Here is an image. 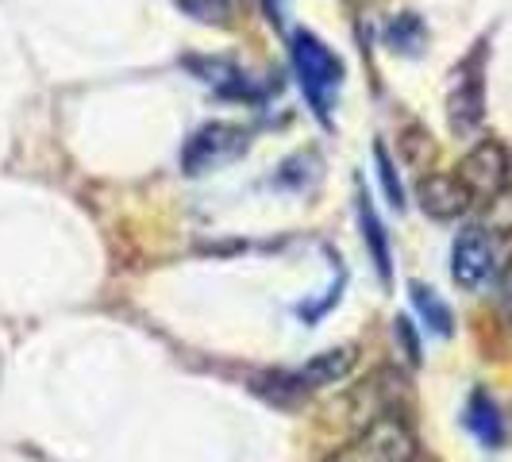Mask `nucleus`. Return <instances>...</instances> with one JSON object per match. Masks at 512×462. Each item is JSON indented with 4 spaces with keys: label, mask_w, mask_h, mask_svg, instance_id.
I'll return each instance as SVG.
<instances>
[{
    "label": "nucleus",
    "mask_w": 512,
    "mask_h": 462,
    "mask_svg": "<svg viewBox=\"0 0 512 462\" xmlns=\"http://www.w3.org/2000/svg\"><path fill=\"white\" fill-rule=\"evenodd\" d=\"M289 54H293V70H297V81L305 89L308 104L320 120L332 116V101L343 85V62L332 54V47L312 35V31H293V43H289Z\"/></svg>",
    "instance_id": "1"
},
{
    "label": "nucleus",
    "mask_w": 512,
    "mask_h": 462,
    "mask_svg": "<svg viewBox=\"0 0 512 462\" xmlns=\"http://www.w3.org/2000/svg\"><path fill=\"white\" fill-rule=\"evenodd\" d=\"M416 459V432L405 416L385 412L370 420L359 436H351L343 447H335L324 462H412Z\"/></svg>",
    "instance_id": "2"
},
{
    "label": "nucleus",
    "mask_w": 512,
    "mask_h": 462,
    "mask_svg": "<svg viewBox=\"0 0 512 462\" xmlns=\"http://www.w3.org/2000/svg\"><path fill=\"white\" fill-rule=\"evenodd\" d=\"M251 151V131L239 124H205L189 135V143L181 147V170L189 178H201L212 170H224L231 162H239Z\"/></svg>",
    "instance_id": "3"
},
{
    "label": "nucleus",
    "mask_w": 512,
    "mask_h": 462,
    "mask_svg": "<svg viewBox=\"0 0 512 462\" xmlns=\"http://www.w3.org/2000/svg\"><path fill=\"white\" fill-rule=\"evenodd\" d=\"M509 178H512V154L497 139L474 143L459 166V181L470 189V197H486V201L501 197L509 189Z\"/></svg>",
    "instance_id": "4"
},
{
    "label": "nucleus",
    "mask_w": 512,
    "mask_h": 462,
    "mask_svg": "<svg viewBox=\"0 0 512 462\" xmlns=\"http://www.w3.org/2000/svg\"><path fill=\"white\" fill-rule=\"evenodd\" d=\"M355 366V347H332V351H320L312 355L305 366H297L293 374H274V393H312V389H324V385L343 382Z\"/></svg>",
    "instance_id": "5"
},
{
    "label": "nucleus",
    "mask_w": 512,
    "mask_h": 462,
    "mask_svg": "<svg viewBox=\"0 0 512 462\" xmlns=\"http://www.w3.org/2000/svg\"><path fill=\"white\" fill-rule=\"evenodd\" d=\"M493 239H489L486 228H478V224H470V228H462L455 235V247H451V278L455 285L462 289H482L489 282V274H493Z\"/></svg>",
    "instance_id": "6"
},
{
    "label": "nucleus",
    "mask_w": 512,
    "mask_h": 462,
    "mask_svg": "<svg viewBox=\"0 0 512 462\" xmlns=\"http://www.w3.org/2000/svg\"><path fill=\"white\" fill-rule=\"evenodd\" d=\"M482 116H486V93H482V74L474 66H462L455 70V89L447 97V120L455 135H474L482 128Z\"/></svg>",
    "instance_id": "7"
},
{
    "label": "nucleus",
    "mask_w": 512,
    "mask_h": 462,
    "mask_svg": "<svg viewBox=\"0 0 512 462\" xmlns=\"http://www.w3.org/2000/svg\"><path fill=\"white\" fill-rule=\"evenodd\" d=\"M416 201L432 220H455L470 208V189L459 181V174H428L416 185Z\"/></svg>",
    "instance_id": "8"
},
{
    "label": "nucleus",
    "mask_w": 512,
    "mask_h": 462,
    "mask_svg": "<svg viewBox=\"0 0 512 462\" xmlns=\"http://www.w3.org/2000/svg\"><path fill=\"white\" fill-rule=\"evenodd\" d=\"M466 428L482 439L486 447H501V443H505V416H501L497 401L489 397L486 389H474V393H470V405H466Z\"/></svg>",
    "instance_id": "9"
},
{
    "label": "nucleus",
    "mask_w": 512,
    "mask_h": 462,
    "mask_svg": "<svg viewBox=\"0 0 512 462\" xmlns=\"http://www.w3.org/2000/svg\"><path fill=\"white\" fill-rule=\"evenodd\" d=\"M359 224H362V239L374 255V266H378V278L389 285V239H385V228L378 220V212L370 205V197H359Z\"/></svg>",
    "instance_id": "10"
},
{
    "label": "nucleus",
    "mask_w": 512,
    "mask_h": 462,
    "mask_svg": "<svg viewBox=\"0 0 512 462\" xmlns=\"http://www.w3.org/2000/svg\"><path fill=\"white\" fill-rule=\"evenodd\" d=\"M409 293H412V305H416V312L424 316V324H428L436 335H451V324H455V320H451V308L436 297V289H428L424 282H412Z\"/></svg>",
    "instance_id": "11"
},
{
    "label": "nucleus",
    "mask_w": 512,
    "mask_h": 462,
    "mask_svg": "<svg viewBox=\"0 0 512 462\" xmlns=\"http://www.w3.org/2000/svg\"><path fill=\"white\" fill-rule=\"evenodd\" d=\"M181 8L201 24H231L243 12V0H178Z\"/></svg>",
    "instance_id": "12"
},
{
    "label": "nucleus",
    "mask_w": 512,
    "mask_h": 462,
    "mask_svg": "<svg viewBox=\"0 0 512 462\" xmlns=\"http://www.w3.org/2000/svg\"><path fill=\"white\" fill-rule=\"evenodd\" d=\"M385 39H389L393 51L416 54L420 47H424V27H420V20H416L412 12H405V16H397L393 24L385 27Z\"/></svg>",
    "instance_id": "13"
},
{
    "label": "nucleus",
    "mask_w": 512,
    "mask_h": 462,
    "mask_svg": "<svg viewBox=\"0 0 512 462\" xmlns=\"http://www.w3.org/2000/svg\"><path fill=\"white\" fill-rule=\"evenodd\" d=\"M374 158H378V178H382V185H385L389 205L401 208L405 205V189H401V181H397V166H393V158H389V151H385L382 143L374 147Z\"/></svg>",
    "instance_id": "14"
},
{
    "label": "nucleus",
    "mask_w": 512,
    "mask_h": 462,
    "mask_svg": "<svg viewBox=\"0 0 512 462\" xmlns=\"http://www.w3.org/2000/svg\"><path fill=\"white\" fill-rule=\"evenodd\" d=\"M393 339L401 343V351H405L409 366H416V362H420V339H416V332H412V324L405 320V316L393 320Z\"/></svg>",
    "instance_id": "15"
},
{
    "label": "nucleus",
    "mask_w": 512,
    "mask_h": 462,
    "mask_svg": "<svg viewBox=\"0 0 512 462\" xmlns=\"http://www.w3.org/2000/svg\"><path fill=\"white\" fill-rule=\"evenodd\" d=\"M497 305L505 312V320H512V258L501 270V282H497Z\"/></svg>",
    "instance_id": "16"
}]
</instances>
